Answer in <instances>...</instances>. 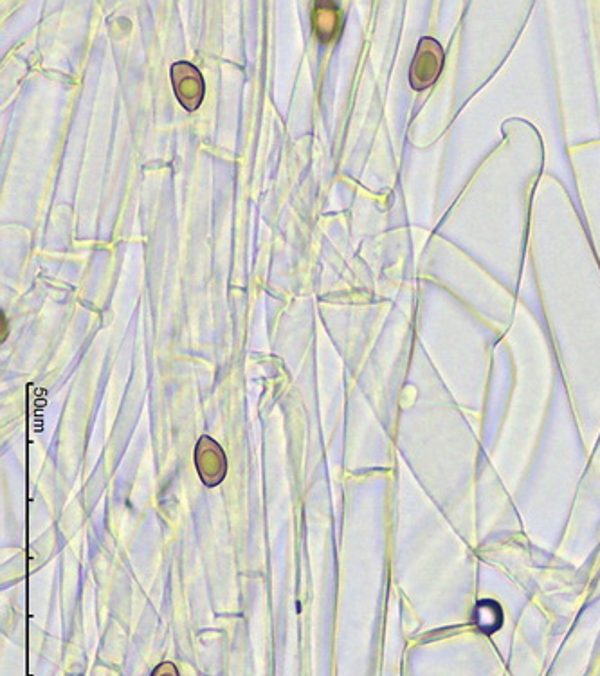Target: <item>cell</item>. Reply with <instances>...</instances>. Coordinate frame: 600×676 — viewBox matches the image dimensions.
Segmentation results:
<instances>
[{
  "label": "cell",
  "mask_w": 600,
  "mask_h": 676,
  "mask_svg": "<svg viewBox=\"0 0 600 676\" xmlns=\"http://www.w3.org/2000/svg\"><path fill=\"white\" fill-rule=\"evenodd\" d=\"M6 334H8V330H6V316L2 314V341L6 339Z\"/></svg>",
  "instance_id": "cell-7"
},
{
  "label": "cell",
  "mask_w": 600,
  "mask_h": 676,
  "mask_svg": "<svg viewBox=\"0 0 600 676\" xmlns=\"http://www.w3.org/2000/svg\"><path fill=\"white\" fill-rule=\"evenodd\" d=\"M312 29L314 35L328 44L341 33V10L332 0H319L312 10Z\"/></svg>",
  "instance_id": "cell-4"
},
{
  "label": "cell",
  "mask_w": 600,
  "mask_h": 676,
  "mask_svg": "<svg viewBox=\"0 0 600 676\" xmlns=\"http://www.w3.org/2000/svg\"><path fill=\"white\" fill-rule=\"evenodd\" d=\"M152 676H179L177 669L170 662H164L161 666L157 667Z\"/></svg>",
  "instance_id": "cell-6"
},
{
  "label": "cell",
  "mask_w": 600,
  "mask_h": 676,
  "mask_svg": "<svg viewBox=\"0 0 600 676\" xmlns=\"http://www.w3.org/2000/svg\"><path fill=\"white\" fill-rule=\"evenodd\" d=\"M489 604H491V601H483V603L478 604L476 624L480 626V630L492 633L501 626V610L498 604H492V608H489Z\"/></svg>",
  "instance_id": "cell-5"
},
{
  "label": "cell",
  "mask_w": 600,
  "mask_h": 676,
  "mask_svg": "<svg viewBox=\"0 0 600 676\" xmlns=\"http://www.w3.org/2000/svg\"><path fill=\"white\" fill-rule=\"evenodd\" d=\"M170 76H172L173 92L182 107L188 112L199 109L200 103L204 100V92H206L204 78L199 69L190 62H177L172 65Z\"/></svg>",
  "instance_id": "cell-2"
},
{
  "label": "cell",
  "mask_w": 600,
  "mask_h": 676,
  "mask_svg": "<svg viewBox=\"0 0 600 676\" xmlns=\"http://www.w3.org/2000/svg\"><path fill=\"white\" fill-rule=\"evenodd\" d=\"M195 467L202 484L208 487L219 485L228 473V460L224 449L210 437H202L195 449Z\"/></svg>",
  "instance_id": "cell-3"
},
{
  "label": "cell",
  "mask_w": 600,
  "mask_h": 676,
  "mask_svg": "<svg viewBox=\"0 0 600 676\" xmlns=\"http://www.w3.org/2000/svg\"><path fill=\"white\" fill-rule=\"evenodd\" d=\"M444 67V51L433 38H422L411 64L410 83L415 91H424L437 82Z\"/></svg>",
  "instance_id": "cell-1"
}]
</instances>
